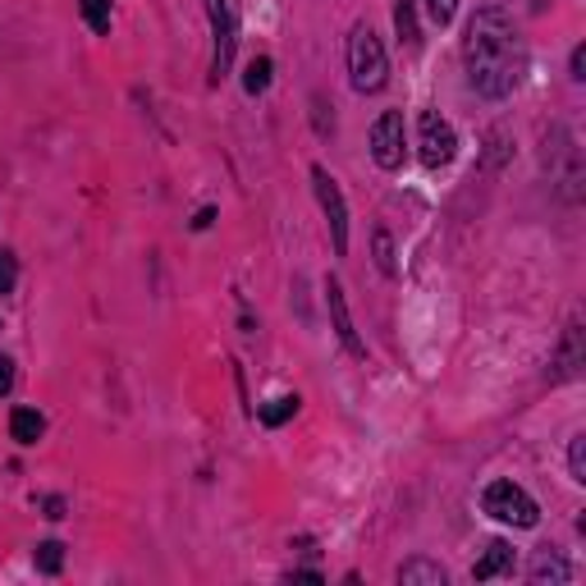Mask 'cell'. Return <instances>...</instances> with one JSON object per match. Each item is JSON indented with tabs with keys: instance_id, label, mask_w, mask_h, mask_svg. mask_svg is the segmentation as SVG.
<instances>
[{
	"instance_id": "11",
	"label": "cell",
	"mask_w": 586,
	"mask_h": 586,
	"mask_svg": "<svg viewBox=\"0 0 586 586\" xmlns=\"http://www.w3.org/2000/svg\"><path fill=\"white\" fill-rule=\"evenodd\" d=\"M577 367H582V321L573 317L568 330H564V348H559V358H555V380L577 376Z\"/></svg>"
},
{
	"instance_id": "23",
	"label": "cell",
	"mask_w": 586,
	"mask_h": 586,
	"mask_svg": "<svg viewBox=\"0 0 586 586\" xmlns=\"http://www.w3.org/2000/svg\"><path fill=\"white\" fill-rule=\"evenodd\" d=\"M10 385H14V362L0 354V395H10Z\"/></svg>"
},
{
	"instance_id": "3",
	"label": "cell",
	"mask_w": 586,
	"mask_h": 586,
	"mask_svg": "<svg viewBox=\"0 0 586 586\" xmlns=\"http://www.w3.org/2000/svg\"><path fill=\"white\" fill-rule=\"evenodd\" d=\"M207 19H211V37H216L211 83H220L234 69V51H239V0H207Z\"/></svg>"
},
{
	"instance_id": "17",
	"label": "cell",
	"mask_w": 586,
	"mask_h": 586,
	"mask_svg": "<svg viewBox=\"0 0 586 586\" xmlns=\"http://www.w3.org/2000/svg\"><path fill=\"white\" fill-rule=\"evenodd\" d=\"M266 88H270V56H257V60H248L244 92H248V97H261Z\"/></svg>"
},
{
	"instance_id": "15",
	"label": "cell",
	"mask_w": 586,
	"mask_h": 586,
	"mask_svg": "<svg viewBox=\"0 0 586 586\" xmlns=\"http://www.w3.org/2000/svg\"><path fill=\"white\" fill-rule=\"evenodd\" d=\"M32 564H37V573L56 577V573L64 568V545H60V540H42V545L32 550Z\"/></svg>"
},
{
	"instance_id": "9",
	"label": "cell",
	"mask_w": 586,
	"mask_h": 586,
	"mask_svg": "<svg viewBox=\"0 0 586 586\" xmlns=\"http://www.w3.org/2000/svg\"><path fill=\"white\" fill-rule=\"evenodd\" d=\"M527 577H532L536 586H564V582L573 577V568H568V559H564L559 550H550V545H545V550H536V555H532Z\"/></svg>"
},
{
	"instance_id": "18",
	"label": "cell",
	"mask_w": 586,
	"mask_h": 586,
	"mask_svg": "<svg viewBox=\"0 0 586 586\" xmlns=\"http://www.w3.org/2000/svg\"><path fill=\"white\" fill-rule=\"evenodd\" d=\"M294 413H298V395H280V399H270V404L261 408V421H266V426H285Z\"/></svg>"
},
{
	"instance_id": "2",
	"label": "cell",
	"mask_w": 586,
	"mask_h": 586,
	"mask_svg": "<svg viewBox=\"0 0 586 586\" xmlns=\"http://www.w3.org/2000/svg\"><path fill=\"white\" fill-rule=\"evenodd\" d=\"M348 78H354V92H380L385 78H389V60H385V47L371 23H358L348 32Z\"/></svg>"
},
{
	"instance_id": "26",
	"label": "cell",
	"mask_w": 586,
	"mask_h": 586,
	"mask_svg": "<svg viewBox=\"0 0 586 586\" xmlns=\"http://www.w3.org/2000/svg\"><path fill=\"white\" fill-rule=\"evenodd\" d=\"M211 220H216V207H202V211H198V220H192V229H207Z\"/></svg>"
},
{
	"instance_id": "8",
	"label": "cell",
	"mask_w": 586,
	"mask_h": 586,
	"mask_svg": "<svg viewBox=\"0 0 586 586\" xmlns=\"http://www.w3.org/2000/svg\"><path fill=\"white\" fill-rule=\"evenodd\" d=\"M326 307H330V326H335V335H339V344H344V354H348V358H367V348H362V339H358V330H354V317H348L344 285H339L335 276L326 280Z\"/></svg>"
},
{
	"instance_id": "14",
	"label": "cell",
	"mask_w": 586,
	"mask_h": 586,
	"mask_svg": "<svg viewBox=\"0 0 586 586\" xmlns=\"http://www.w3.org/2000/svg\"><path fill=\"white\" fill-rule=\"evenodd\" d=\"M395 28H399V42L417 47L421 32H417V0H395Z\"/></svg>"
},
{
	"instance_id": "7",
	"label": "cell",
	"mask_w": 586,
	"mask_h": 586,
	"mask_svg": "<svg viewBox=\"0 0 586 586\" xmlns=\"http://www.w3.org/2000/svg\"><path fill=\"white\" fill-rule=\"evenodd\" d=\"M371 156L380 170H399L404 166V115L385 110L380 120L371 125Z\"/></svg>"
},
{
	"instance_id": "5",
	"label": "cell",
	"mask_w": 586,
	"mask_h": 586,
	"mask_svg": "<svg viewBox=\"0 0 586 586\" xmlns=\"http://www.w3.org/2000/svg\"><path fill=\"white\" fill-rule=\"evenodd\" d=\"M417 147H421V166L426 170H440L458 156V133L445 120L440 110H421L417 115Z\"/></svg>"
},
{
	"instance_id": "6",
	"label": "cell",
	"mask_w": 586,
	"mask_h": 586,
	"mask_svg": "<svg viewBox=\"0 0 586 586\" xmlns=\"http://www.w3.org/2000/svg\"><path fill=\"white\" fill-rule=\"evenodd\" d=\"M311 188H317V202H321V211H326L335 252L344 257V252H348V207H344V192H339V183L330 179L326 166H311Z\"/></svg>"
},
{
	"instance_id": "13",
	"label": "cell",
	"mask_w": 586,
	"mask_h": 586,
	"mask_svg": "<svg viewBox=\"0 0 586 586\" xmlns=\"http://www.w3.org/2000/svg\"><path fill=\"white\" fill-rule=\"evenodd\" d=\"M399 582L404 586H445V568L431 564V559H408L399 568Z\"/></svg>"
},
{
	"instance_id": "4",
	"label": "cell",
	"mask_w": 586,
	"mask_h": 586,
	"mask_svg": "<svg viewBox=\"0 0 586 586\" xmlns=\"http://www.w3.org/2000/svg\"><path fill=\"white\" fill-rule=\"evenodd\" d=\"M481 509L495 518V523H509V527H536L540 523V509L536 499L514 486V481H490L486 495H481Z\"/></svg>"
},
{
	"instance_id": "10",
	"label": "cell",
	"mask_w": 586,
	"mask_h": 586,
	"mask_svg": "<svg viewBox=\"0 0 586 586\" xmlns=\"http://www.w3.org/2000/svg\"><path fill=\"white\" fill-rule=\"evenodd\" d=\"M509 568H514V545H509V540H490L486 555L473 564V577H477V582H490V577L509 573Z\"/></svg>"
},
{
	"instance_id": "22",
	"label": "cell",
	"mask_w": 586,
	"mask_h": 586,
	"mask_svg": "<svg viewBox=\"0 0 586 586\" xmlns=\"http://www.w3.org/2000/svg\"><path fill=\"white\" fill-rule=\"evenodd\" d=\"M568 467H573V481H586V436H573Z\"/></svg>"
},
{
	"instance_id": "19",
	"label": "cell",
	"mask_w": 586,
	"mask_h": 586,
	"mask_svg": "<svg viewBox=\"0 0 586 586\" xmlns=\"http://www.w3.org/2000/svg\"><path fill=\"white\" fill-rule=\"evenodd\" d=\"M376 266H380V276H395V244H389L385 229H376Z\"/></svg>"
},
{
	"instance_id": "1",
	"label": "cell",
	"mask_w": 586,
	"mask_h": 586,
	"mask_svg": "<svg viewBox=\"0 0 586 586\" xmlns=\"http://www.w3.org/2000/svg\"><path fill=\"white\" fill-rule=\"evenodd\" d=\"M463 64H467V83L481 97L490 101L509 97L527 73V42H523L518 23L495 6L477 10L463 37Z\"/></svg>"
},
{
	"instance_id": "25",
	"label": "cell",
	"mask_w": 586,
	"mask_h": 586,
	"mask_svg": "<svg viewBox=\"0 0 586 586\" xmlns=\"http://www.w3.org/2000/svg\"><path fill=\"white\" fill-rule=\"evenodd\" d=\"M573 78H577V83L586 78V47H577V51H573Z\"/></svg>"
},
{
	"instance_id": "21",
	"label": "cell",
	"mask_w": 586,
	"mask_h": 586,
	"mask_svg": "<svg viewBox=\"0 0 586 586\" xmlns=\"http://www.w3.org/2000/svg\"><path fill=\"white\" fill-rule=\"evenodd\" d=\"M426 14H431V23L449 28V23H454V14H458V0H426Z\"/></svg>"
},
{
	"instance_id": "16",
	"label": "cell",
	"mask_w": 586,
	"mask_h": 586,
	"mask_svg": "<svg viewBox=\"0 0 586 586\" xmlns=\"http://www.w3.org/2000/svg\"><path fill=\"white\" fill-rule=\"evenodd\" d=\"M78 10H83V23L92 28V32H110V14H115V0H83V6H78Z\"/></svg>"
},
{
	"instance_id": "20",
	"label": "cell",
	"mask_w": 586,
	"mask_h": 586,
	"mask_svg": "<svg viewBox=\"0 0 586 586\" xmlns=\"http://www.w3.org/2000/svg\"><path fill=\"white\" fill-rule=\"evenodd\" d=\"M14 285H19V261H14V252L0 248V294H10Z\"/></svg>"
},
{
	"instance_id": "12",
	"label": "cell",
	"mask_w": 586,
	"mask_h": 586,
	"mask_svg": "<svg viewBox=\"0 0 586 586\" xmlns=\"http://www.w3.org/2000/svg\"><path fill=\"white\" fill-rule=\"evenodd\" d=\"M42 431H47L42 413H32V408H14V417H10V436H14L19 445H37V440H42Z\"/></svg>"
},
{
	"instance_id": "24",
	"label": "cell",
	"mask_w": 586,
	"mask_h": 586,
	"mask_svg": "<svg viewBox=\"0 0 586 586\" xmlns=\"http://www.w3.org/2000/svg\"><path fill=\"white\" fill-rule=\"evenodd\" d=\"M42 509H47V518H64V499L51 495V499H42Z\"/></svg>"
}]
</instances>
